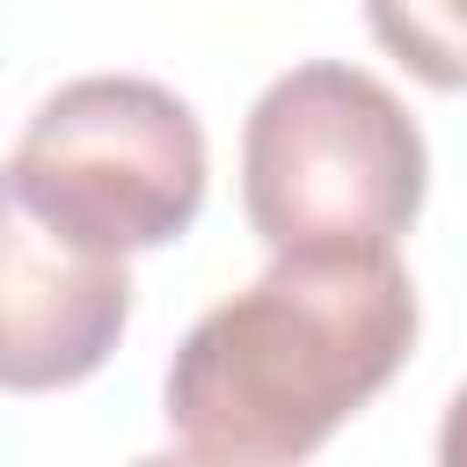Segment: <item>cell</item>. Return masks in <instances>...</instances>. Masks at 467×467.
I'll return each instance as SVG.
<instances>
[{
  "label": "cell",
  "mask_w": 467,
  "mask_h": 467,
  "mask_svg": "<svg viewBox=\"0 0 467 467\" xmlns=\"http://www.w3.org/2000/svg\"><path fill=\"white\" fill-rule=\"evenodd\" d=\"M416 350V285L379 255H277L248 292L197 314L161 401L168 431L219 467H299Z\"/></svg>",
  "instance_id": "1"
},
{
  "label": "cell",
  "mask_w": 467,
  "mask_h": 467,
  "mask_svg": "<svg viewBox=\"0 0 467 467\" xmlns=\"http://www.w3.org/2000/svg\"><path fill=\"white\" fill-rule=\"evenodd\" d=\"M423 190L431 146L365 66L306 58L241 124V204L270 255H379L416 226Z\"/></svg>",
  "instance_id": "2"
},
{
  "label": "cell",
  "mask_w": 467,
  "mask_h": 467,
  "mask_svg": "<svg viewBox=\"0 0 467 467\" xmlns=\"http://www.w3.org/2000/svg\"><path fill=\"white\" fill-rule=\"evenodd\" d=\"M22 204L95 255L168 248L204 212V124L146 73H88L36 102L7 161Z\"/></svg>",
  "instance_id": "3"
},
{
  "label": "cell",
  "mask_w": 467,
  "mask_h": 467,
  "mask_svg": "<svg viewBox=\"0 0 467 467\" xmlns=\"http://www.w3.org/2000/svg\"><path fill=\"white\" fill-rule=\"evenodd\" d=\"M131 321L124 255H95L44 226L0 168V387L51 394L109 365Z\"/></svg>",
  "instance_id": "4"
},
{
  "label": "cell",
  "mask_w": 467,
  "mask_h": 467,
  "mask_svg": "<svg viewBox=\"0 0 467 467\" xmlns=\"http://www.w3.org/2000/svg\"><path fill=\"white\" fill-rule=\"evenodd\" d=\"M379 51L431 88H467V0H365Z\"/></svg>",
  "instance_id": "5"
},
{
  "label": "cell",
  "mask_w": 467,
  "mask_h": 467,
  "mask_svg": "<svg viewBox=\"0 0 467 467\" xmlns=\"http://www.w3.org/2000/svg\"><path fill=\"white\" fill-rule=\"evenodd\" d=\"M438 467H467V387L445 401V423H438Z\"/></svg>",
  "instance_id": "6"
},
{
  "label": "cell",
  "mask_w": 467,
  "mask_h": 467,
  "mask_svg": "<svg viewBox=\"0 0 467 467\" xmlns=\"http://www.w3.org/2000/svg\"><path fill=\"white\" fill-rule=\"evenodd\" d=\"M124 467H219V460H197V452H139Z\"/></svg>",
  "instance_id": "7"
}]
</instances>
